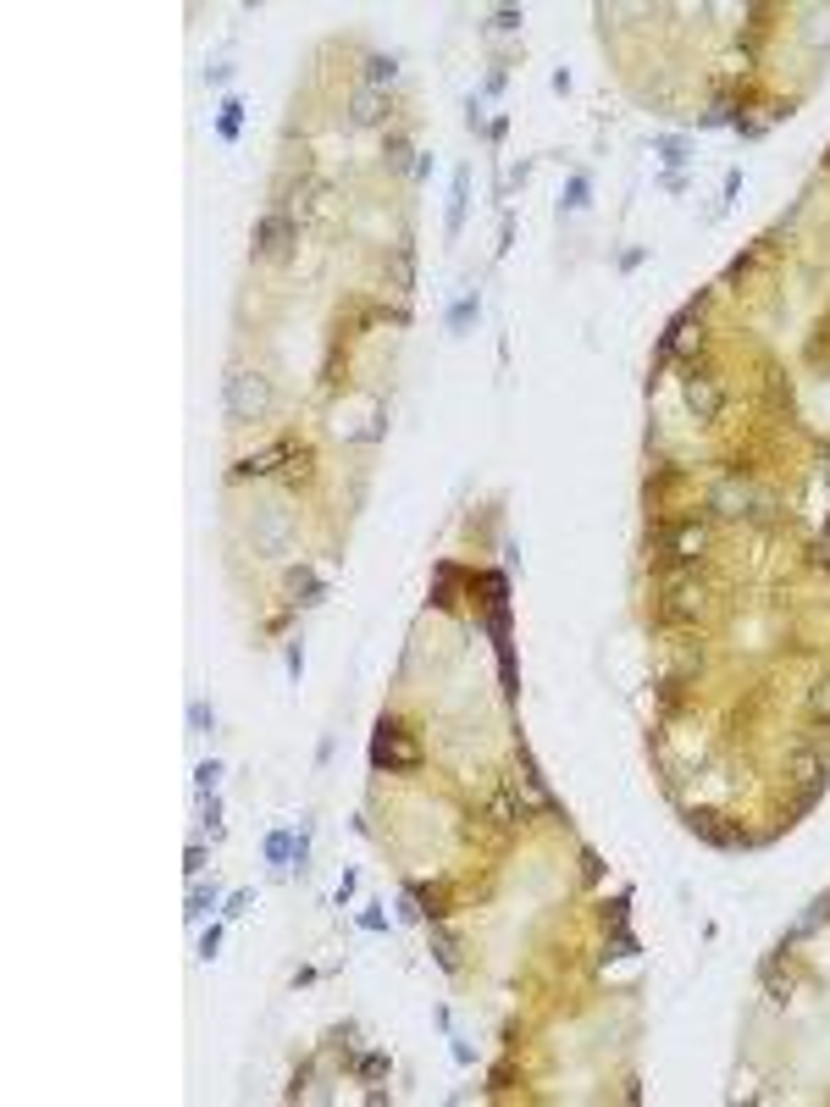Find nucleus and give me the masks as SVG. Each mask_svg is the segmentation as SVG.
I'll return each instance as SVG.
<instances>
[{"label":"nucleus","mask_w":830,"mask_h":1107,"mask_svg":"<svg viewBox=\"0 0 830 1107\" xmlns=\"http://www.w3.org/2000/svg\"><path fill=\"white\" fill-rule=\"evenodd\" d=\"M266 410H272V382H266L261 371L238 366L233 377H227V416L233 421H261Z\"/></svg>","instance_id":"f257e3e1"},{"label":"nucleus","mask_w":830,"mask_h":1107,"mask_svg":"<svg viewBox=\"0 0 830 1107\" xmlns=\"http://www.w3.org/2000/svg\"><path fill=\"white\" fill-rule=\"evenodd\" d=\"M371 759H377L382 770H415V764H421V748H415L410 731H399V726H388V720H382V726H377V742H371Z\"/></svg>","instance_id":"f03ea898"},{"label":"nucleus","mask_w":830,"mask_h":1107,"mask_svg":"<svg viewBox=\"0 0 830 1107\" xmlns=\"http://www.w3.org/2000/svg\"><path fill=\"white\" fill-rule=\"evenodd\" d=\"M288 532H294L288 510H283V504H272V510H261V521H255V548H261V554H283Z\"/></svg>","instance_id":"7ed1b4c3"},{"label":"nucleus","mask_w":830,"mask_h":1107,"mask_svg":"<svg viewBox=\"0 0 830 1107\" xmlns=\"http://www.w3.org/2000/svg\"><path fill=\"white\" fill-rule=\"evenodd\" d=\"M664 548H670L676 560H698L703 548H709V526H698V521L676 526V532H664Z\"/></svg>","instance_id":"20e7f679"},{"label":"nucleus","mask_w":830,"mask_h":1107,"mask_svg":"<svg viewBox=\"0 0 830 1107\" xmlns=\"http://www.w3.org/2000/svg\"><path fill=\"white\" fill-rule=\"evenodd\" d=\"M288 239H294V222H288L283 211L266 216V222L255 227V250H261V255H283V250H288Z\"/></svg>","instance_id":"39448f33"},{"label":"nucleus","mask_w":830,"mask_h":1107,"mask_svg":"<svg viewBox=\"0 0 830 1107\" xmlns=\"http://www.w3.org/2000/svg\"><path fill=\"white\" fill-rule=\"evenodd\" d=\"M698 609H703V587L698 582H670V587H664V615L687 620V615H698Z\"/></svg>","instance_id":"423d86ee"},{"label":"nucleus","mask_w":830,"mask_h":1107,"mask_svg":"<svg viewBox=\"0 0 830 1107\" xmlns=\"http://www.w3.org/2000/svg\"><path fill=\"white\" fill-rule=\"evenodd\" d=\"M792 770H797V786H803V798H797V803L808 809V803L819 798V786H825V759H819V753H797Z\"/></svg>","instance_id":"0eeeda50"},{"label":"nucleus","mask_w":830,"mask_h":1107,"mask_svg":"<svg viewBox=\"0 0 830 1107\" xmlns=\"http://www.w3.org/2000/svg\"><path fill=\"white\" fill-rule=\"evenodd\" d=\"M382 111H388V100H382V89H355V100H349V117L360 122V128H371V122H382Z\"/></svg>","instance_id":"6e6552de"},{"label":"nucleus","mask_w":830,"mask_h":1107,"mask_svg":"<svg viewBox=\"0 0 830 1107\" xmlns=\"http://www.w3.org/2000/svg\"><path fill=\"white\" fill-rule=\"evenodd\" d=\"M692 831H698L703 842H714V847H742V836H736V831H725V825H720V814H692Z\"/></svg>","instance_id":"1a4fd4ad"},{"label":"nucleus","mask_w":830,"mask_h":1107,"mask_svg":"<svg viewBox=\"0 0 830 1107\" xmlns=\"http://www.w3.org/2000/svg\"><path fill=\"white\" fill-rule=\"evenodd\" d=\"M288 443H277V449H261V454H249V460H238V477H266V471H277V460H288Z\"/></svg>","instance_id":"9d476101"},{"label":"nucleus","mask_w":830,"mask_h":1107,"mask_svg":"<svg viewBox=\"0 0 830 1107\" xmlns=\"http://www.w3.org/2000/svg\"><path fill=\"white\" fill-rule=\"evenodd\" d=\"M687 405L698 410V416H714V410H720V388H714L709 377H692L687 382Z\"/></svg>","instance_id":"9b49d317"},{"label":"nucleus","mask_w":830,"mask_h":1107,"mask_svg":"<svg viewBox=\"0 0 830 1107\" xmlns=\"http://www.w3.org/2000/svg\"><path fill=\"white\" fill-rule=\"evenodd\" d=\"M515 786L526 792V803H532V809H548V814H554V798L543 792V781L532 775V764H521V770H515Z\"/></svg>","instance_id":"f8f14e48"},{"label":"nucleus","mask_w":830,"mask_h":1107,"mask_svg":"<svg viewBox=\"0 0 830 1107\" xmlns=\"http://www.w3.org/2000/svg\"><path fill=\"white\" fill-rule=\"evenodd\" d=\"M736 504H753V488H742V482H725V488L714 493V510H720V515H742Z\"/></svg>","instance_id":"ddd939ff"},{"label":"nucleus","mask_w":830,"mask_h":1107,"mask_svg":"<svg viewBox=\"0 0 830 1107\" xmlns=\"http://www.w3.org/2000/svg\"><path fill=\"white\" fill-rule=\"evenodd\" d=\"M493 820H498V825H515V820H526V803H515L510 792H498V798H493Z\"/></svg>","instance_id":"4468645a"},{"label":"nucleus","mask_w":830,"mask_h":1107,"mask_svg":"<svg viewBox=\"0 0 830 1107\" xmlns=\"http://www.w3.org/2000/svg\"><path fill=\"white\" fill-rule=\"evenodd\" d=\"M355 1074H360V1080H371V1085L388 1080V1058H382V1052H366V1058H355Z\"/></svg>","instance_id":"2eb2a0df"},{"label":"nucleus","mask_w":830,"mask_h":1107,"mask_svg":"<svg viewBox=\"0 0 830 1107\" xmlns=\"http://www.w3.org/2000/svg\"><path fill=\"white\" fill-rule=\"evenodd\" d=\"M288 587H294V598H299V604H316V593H321V587H316V576H310V571H294V576H288Z\"/></svg>","instance_id":"dca6fc26"},{"label":"nucleus","mask_w":830,"mask_h":1107,"mask_svg":"<svg viewBox=\"0 0 830 1107\" xmlns=\"http://www.w3.org/2000/svg\"><path fill=\"white\" fill-rule=\"evenodd\" d=\"M366 78H371V89H377V84H393V61H388V56H371V61H366Z\"/></svg>","instance_id":"f3484780"},{"label":"nucleus","mask_w":830,"mask_h":1107,"mask_svg":"<svg viewBox=\"0 0 830 1107\" xmlns=\"http://www.w3.org/2000/svg\"><path fill=\"white\" fill-rule=\"evenodd\" d=\"M183 869H189V875H200V869H205V847H189V858H183Z\"/></svg>","instance_id":"a211bd4d"}]
</instances>
